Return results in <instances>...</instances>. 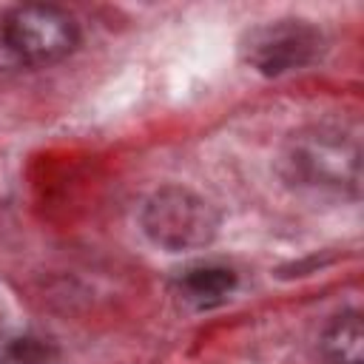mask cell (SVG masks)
Returning <instances> with one entry per match:
<instances>
[{
    "label": "cell",
    "instance_id": "1",
    "mask_svg": "<svg viewBox=\"0 0 364 364\" xmlns=\"http://www.w3.org/2000/svg\"><path fill=\"white\" fill-rule=\"evenodd\" d=\"M282 168L287 182L324 193H355L361 182L358 139L341 128L313 125L290 136Z\"/></svg>",
    "mask_w": 364,
    "mask_h": 364
},
{
    "label": "cell",
    "instance_id": "2",
    "mask_svg": "<svg viewBox=\"0 0 364 364\" xmlns=\"http://www.w3.org/2000/svg\"><path fill=\"white\" fill-rule=\"evenodd\" d=\"M77 46L80 26L60 6L26 3L0 17V68L51 65Z\"/></svg>",
    "mask_w": 364,
    "mask_h": 364
},
{
    "label": "cell",
    "instance_id": "3",
    "mask_svg": "<svg viewBox=\"0 0 364 364\" xmlns=\"http://www.w3.org/2000/svg\"><path fill=\"white\" fill-rule=\"evenodd\" d=\"M139 225L162 250H199L216 239L219 210L191 188L165 185L145 199Z\"/></svg>",
    "mask_w": 364,
    "mask_h": 364
},
{
    "label": "cell",
    "instance_id": "4",
    "mask_svg": "<svg viewBox=\"0 0 364 364\" xmlns=\"http://www.w3.org/2000/svg\"><path fill=\"white\" fill-rule=\"evenodd\" d=\"M324 51V34L307 20H273L242 37V57L264 77L313 65Z\"/></svg>",
    "mask_w": 364,
    "mask_h": 364
},
{
    "label": "cell",
    "instance_id": "5",
    "mask_svg": "<svg viewBox=\"0 0 364 364\" xmlns=\"http://www.w3.org/2000/svg\"><path fill=\"white\" fill-rule=\"evenodd\" d=\"M321 353L330 364H364V327L361 313L347 310L336 316L321 333Z\"/></svg>",
    "mask_w": 364,
    "mask_h": 364
},
{
    "label": "cell",
    "instance_id": "6",
    "mask_svg": "<svg viewBox=\"0 0 364 364\" xmlns=\"http://www.w3.org/2000/svg\"><path fill=\"white\" fill-rule=\"evenodd\" d=\"M179 287H182V296L193 301L196 307H213V304H222L233 293L236 273L219 264H199L182 273Z\"/></svg>",
    "mask_w": 364,
    "mask_h": 364
}]
</instances>
